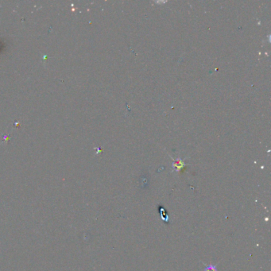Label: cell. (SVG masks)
Instances as JSON below:
<instances>
[{"mask_svg": "<svg viewBox=\"0 0 271 271\" xmlns=\"http://www.w3.org/2000/svg\"><path fill=\"white\" fill-rule=\"evenodd\" d=\"M204 271H218L217 270L216 266H214V265H210V266H206L204 269Z\"/></svg>", "mask_w": 271, "mask_h": 271, "instance_id": "obj_1", "label": "cell"}]
</instances>
